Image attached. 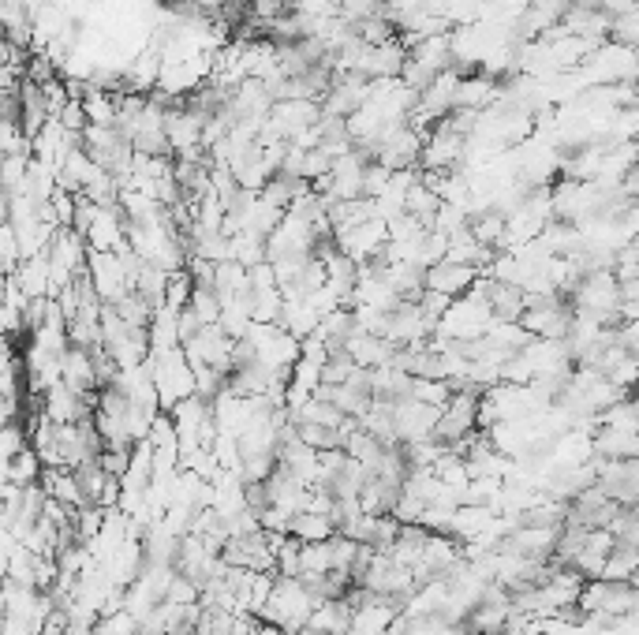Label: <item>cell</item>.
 <instances>
[{"label": "cell", "instance_id": "6da1fadb", "mask_svg": "<svg viewBox=\"0 0 639 635\" xmlns=\"http://www.w3.org/2000/svg\"><path fill=\"white\" fill-rule=\"evenodd\" d=\"M314 606L318 602L307 594V587L296 576H273L270 598H266V606L258 609L255 617L273 624V628H281L284 635H296L299 628H307V617H311Z\"/></svg>", "mask_w": 639, "mask_h": 635}, {"label": "cell", "instance_id": "7a4b0ae2", "mask_svg": "<svg viewBox=\"0 0 639 635\" xmlns=\"http://www.w3.org/2000/svg\"><path fill=\"white\" fill-rule=\"evenodd\" d=\"M639 594L636 583L625 579V583H610V579H587L583 591L576 594V609L580 617L587 613H606V617H625V613H636Z\"/></svg>", "mask_w": 639, "mask_h": 635}, {"label": "cell", "instance_id": "3957f363", "mask_svg": "<svg viewBox=\"0 0 639 635\" xmlns=\"http://www.w3.org/2000/svg\"><path fill=\"white\" fill-rule=\"evenodd\" d=\"M419 154H423V135L412 131L408 124H385L378 142H374V161L385 165L389 172L419 165Z\"/></svg>", "mask_w": 639, "mask_h": 635}, {"label": "cell", "instance_id": "277c9868", "mask_svg": "<svg viewBox=\"0 0 639 635\" xmlns=\"http://www.w3.org/2000/svg\"><path fill=\"white\" fill-rule=\"evenodd\" d=\"M221 561L228 568H243V572H273V550L266 531H251V535H232L221 546Z\"/></svg>", "mask_w": 639, "mask_h": 635}, {"label": "cell", "instance_id": "5b68a950", "mask_svg": "<svg viewBox=\"0 0 639 635\" xmlns=\"http://www.w3.org/2000/svg\"><path fill=\"white\" fill-rule=\"evenodd\" d=\"M86 277H90L101 303H116L120 296L131 292L128 273H124V266H120V258L113 251H86Z\"/></svg>", "mask_w": 639, "mask_h": 635}, {"label": "cell", "instance_id": "8992f818", "mask_svg": "<svg viewBox=\"0 0 639 635\" xmlns=\"http://www.w3.org/2000/svg\"><path fill=\"white\" fill-rule=\"evenodd\" d=\"M464 161V135H456L449 127L434 124L430 135L423 139V154H419V169L426 172H453Z\"/></svg>", "mask_w": 639, "mask_h": 635}, {"label": "cell", "instance_id": "52a82bcc", "mask_svg": "<svg viewBox=\"0 0 639 635\" xmlns=\"http://www.w3.org/2000/svg\"><path fill=\"white\" fill-rule=\"evenodd\" d=\"M385 221H378V217H370V221H363V225H352L344 228V232H337L333 236V247L344 254V258H352L355 266H363L367 258H378L385 247Z\"/></svg>", "mask_w": 639, "mask_h": 635}, {"label": "cell", "instance_id": "ba28073f", "mask_svg": "<svg viewBox=\"0 0 639 635\" xmlns=\"http://www.w3.org/2000/svg\"><path fill=\"white\" fill-rule=\"evenodd\" d=\"M404 60H408V49L400 45V38H393V42H382V45H367L355 71H359L363 79H397Z\"/></svg>", "mask_w": 639, "mask_h": 635}, {"label": "cell", "instance_id": "9c48e42d", "mask_svg": "<svg viewBox=\"0 0 639 635\" xmlns=\"http://www.w3.org/2000/svg\"><path fill=\"white\" fill-rule=\"evenodd\" d=\"M475 281H479V269L456 266V262H434V266L423 269V288L441 292V296H449V299L464 296Z\"/></svg>", "mask_w": 639, "mask_h": 635}, {"label": "cell", "instance_id": "30bf717a", "mask_svg": "<svg viewBox=\"0 0 639 635\" xmlns=\"http://www.w3.org/2000/svg\"><path fill=\"white\" fill-rule=\"evenodd\" d=\"M83 240L90 251H124L128 240H124V213L120 206H109V210H101L98 206V217L90 221V228L83 232Z\"/></svg>", "mask_w": 639, "mask_h": 635}, {"label": "cell", "instance_id": "8fae6325", "mask_svg": "<svg viewBox=\"0 0 639 635\" xmlns=\"http://www.w3.org/2000/svg\"><path fill=\"white\" fill-rule=\"evenodd\" d=\"M497 98V79H490V75H483V71H471V75H464L460 83H456L453 90V109H460V113H483V109H490ZM449 109V113H453Z\"/></svg>", "mask_w": 639, "mask_h": 635}, {"label": "cell", "instance_id": "7c38bea8", "mask_svg": "<svg viewBox=\"0 0 639 635\" xmlns=\"http://www.w3.org/2000/svg\"><path fill=\"white\" fill-rule=\"evenodd\" d=\"M60 381L79 396L98 393V374H94V363H90V352H86V348L68 344V348L60 352Z\"/></svg>", "mask_w": 639, "mask_h": 635}, {"label": "cell", "instance_id": "4fadbf2b", "mask_svg": "<svg viewBox=\"0 0 639 635\" xmlns=\"http://www.w3.org/2000/svg\"><path fill=\"white\" fill-rule=\"evenodd\" d=\"M344 355L352 359L355 367H385V363H393L397 344L385 337H370V333H352L344 340Z\"/></svg>", "mask_w": 639, "mask_h": 635}, {"label": "cell", "instance_id": "5bb4252c", "mask_svg": "<svg viewBox=\"0 0 639 635\" xmlns=\"http://www.w3.org/2000/svg\"><path fill=\"white\" fill-rule=\"evenodd\" d=\"M352 602L348 598H329V602H318L307 617V628L322 635H348L352 628Z\"/></svg>", "mask_w": 639, "mask_h": 635}, {"label": "cell", "instance_id": "9a60e30c", "mask_svg": "<svg viewBox=\"0 0 639 635\" xmlns=\"http://www.w3.org/2000/svg\"><path fill=\"white\" fill-rule=\"evenodd\" d=\"M483 296H486V303H490L494 322H516V318L524 314V292H520L516 284H501V281L483 277Z\"/></svg>", "mask_w": 639, "mask_h": 635}, {"label": "cell", "instance_id": "2e32d148", "mask_svg": "<svg viewBox=\"0 0 639 635\" xmlns=\"http://www.w3.org/2000/svg\"><path fill=\"white\" fill-rule=\"evenodd\" d=\"M591 452L602 460H636L639 438L628 430H610V426H598L591 434Z\"/></svg>", "mask_w": 639, "mask_h": 635}, {"label": "cell", "instance_id": "e0dca14e", "mask_svg": "<svg viewBox=\"0 0 639 635\" xmlns=\"http://www.w3.org/2000/svg\"><path fill=\"white\" fill-rule=\"evenodd\" d=\"M12 277L19 281V288L27 292V299L49 296V254L38 251V254H30V258H19Z\"/></svg>", "mask_w": 639, "mask_h": 635}, {"label": "cell", "instance_id": "ac0fdd59", "mask_svg": "<svg viewBox=\"0 0 639 635\" xmlns=\"http://www.w3.org/2000/svg\"><path fill=\"white\" fill-rule=\"evenodd\" d=\"M397 497H400V486L370 475V479L359 486V497H355V501H359V508H363L367 516H389L393 505H397Z\"/></svg>", "mask_w": 639, "mask_h": 635}, {"label": "cell", "instance_id": "d6986e66", "mask_svg": "<svg viewBox=\"0 0 639 635\" xmlns=\"http://www.w3.org/2000/svg\"><path fill=\"white\" fill-rule=\"evenodd\" d=\"M408 60H412V64H419L426 75H438V71H445L449 64H453V57H449V34H434V38L415 42L412 49H408Z\"/></svg>", "mask_w": 639, "mask_h": 635}, {"label": "cell", "instance_id": "ffe728a7", "mask_svg": "<svg viewBox=\"0 0 639 635\" xmlns=\"http://www.w3.org/2000/svg\"><path fill=\"white\" fill-rule=\"evenodd\" d=\"M53 191H57V169H53V165H42V161H34V157H30L27 176H23V184H19V195H27L34 206H42V202H49V198H53Z\"/></svg>", "mask_w": 639, "mask_h": 635}, {"label": "cell", "instance_id": "44dd1931", "mask_svg": "<svg viewBox=\"0 0 639 635\" xmlns=\"http://www.w3.org/2000/svg\"><path fill=\"white\" fill-rule=\"evenodd\" d=\"M636 565H639L636 546H617V542H613V550L606 553V561H602V576L598 579H610V583L632 579V583H636Z\"/></svg>", "mask_w": 639, "mask_h": 635}, {"label": "cell", "instance_id": "7402d4cb", "mask_svg": "<svg viewBox=\"0 0 639 635\" xmlns=\"http://www.w3.org/2000/svg\"><path fill=\"white\" fill-rule=\"evenodd\" d=\"M441 198L430 191V187H423L419 180H415L412 187H408V195H404V213H412L415 221L430 232V221H434V213H438Z\"/></svg>", "mask_w": 639, "mask_h": 635}, {"label": "cell", "instance_id": "603a6c76", "mask_svg": "<svg viewBox=\"0 0 639 635\" xmlns=\"http://www.w3.org/2000/svg\"><path fill=\"white\" fill-rule=\"evenodd\" d=\"M288 535L299 538V542H326L333 535V523H329V516H318V512H296L288 520Z\"/></svg>", "mask_w": 639, "mask_h": 635}, {"label": "cell", "instance_id": "cb8c5ba5", "mask_svg": "<svg viewBox=\"0 0 639 635\" xmlns=\"http://www.w3.org/2000/svg\"><path fill=\"white\" fill-rule=\"evenodd\" d=\"M213 292H217L221 303L247 292V269H243L240 262H217V266H213Z\"/></svg>", "mask_w": 639, "mask_h": 635}, {"label": "cell", "instance_id": "d4e9b609", "mask_svg": "<svg viewBox=\"0 0 639 635\" xmlns=\"http://www.w3.org/2000/svg\"><path fill=\"white\" fill-rule=\"evenodd\" d=\"M344 452L352 456L355 464H363L374 475V467H378V460H382L385 445L378 438H370L367 430H355V434H348V441H344Z\"/></svg>", "mask_w": 639, "mask_h": 635}, {"label": "cell", "instance_id": "484cf974", "mask_svg": "<svg viewBox=\"0 0 639 635\" xmlns=\"http://www.w3.org/2000/svg\"><path fill=\"white\" fill-rule=\"evenodd\" d=\"M116 311V318L128 325V329H146L150 318H154V307L139 296V292H128V296H120L116 303H109Z\"/></svg>", "mask_w": 639, "mask_h": 635}, {"label": "cell", "instance_id": "4316f807", "mask_svg": "<svg viewBox=\"0 0 639 635\" xmlns=\"http://www.w3.org/2000/svg\"><path fill=\"white\" fill-rule=\"evenodd\" d=\"M228 258L240 262L243 269H251L255 262H266V240H258L251 232H236V236H228Z\"/></svg>", "mask_w": 639, "mask_h": 635}, {"label": "cell", "instance_id": "83f0119b", "mask_svg": "<svg viewBox=\"0 0 639 635\" xmlns=\"http://www.w3.org/2000/svg\"><path fill=\"white\" fill-rule=\"evenodd\" d=\"M79 101H83L86 124H98V127H113L116 124V98H113V94H101V90H86Z\"/></svg>", "mask_w": 639, "mask_h": 635}, {"label": "cell", "instance_id": "f1b7e54d", "mask_svg": "<svg viewBox=\"0 0 639 635\" xmlns=\"http://www.w3.org/2000/svg\"><path fill=\"white\" fill-rule=\"evenodd\" d=\"M296 434H299V441L314 452L344 449V441H348L341 430H329V426H318V423H296Z\"/></svg>", "mask_w": 639, "mask_h": 635}, {"label": "cell", "instance_id": "f546056e", "mask_svg": "<svg viewBox=\"0 0 639 635\" xmlns=\"http://www.w3.org/2000/svg\"><path fill=\"white\" fill-rule=\"evenodd\" d=\"M38 475H42V460H38V452L30 449V445L8 460V482H15V486H34Z\"/></svg>", "mask_w": 639, "mask_h": 635}, {"label": "cell", "instance_id": "4dcf8cb0", "mask_svg": "<svg viewBox=\"0 0 639 635\" xmlns=\"http://www.w3.org/2000/svg\"><path fill=\"white\" fill-rule=\"evenodd\" d=\"M468 232L479 243H483V247L497 251V243H501V232H505V217H501L497 210H486V213H479V217H471Z\"/></svg>", "mask_w": 639, "mask_h": 635}, {"label": "cell", "instance_id": "1f68e13d", "mask_svg": "<svg viewBox=\"0 0 639 635\" xmlns=\"http://www.w3.org/2000/svg\"><path fill=\"white\" fill-rule=\"evenodd\" d=\"M281 288H266V292H251V322L277 325L281 318Z\"/></svg>", "mask_w": 639, "mask_h": 635}, {"label": "cell", "instance_id": "d6a6232c", "mask_svg": "<svg viewBox=\"0 0 639 635\" xmlns=\"http://www.w3.org/2000/svg\"><path fill=\"white\" fill-rule=\"evenodd\" d=\"M408 396H412V400H419V404L441 408V404H449L453 389H449V381H441V378H412V389H408Z\"/></svg>", "mask_w": 639, "mask_h": 635}, {"label": "cell", "instance_id": "836d02e7", "mask_svg": "<svg viewBox=\"0 0 639 635\" xmlns=\"http://www.w3.org/2000/svg\"><path fill=\"white\" fill-rule=\"evenodd\" d=\"M606 42L613 45H625V49H636L639 45V12H621V15H610V34H606Z\"/></svg>", "mask_w": 639, "mask_h": 635}, {"label": "cell", "instance_id": "e575fe53", "mask_svg": "<svg viewBox=\"0 0 639 635\" xmlns=\"http://www.w3.org/2000/svg\"><path fill=\"white\" fill-rule=\"evenodd\" d=\"M187 307L195 311V318H199L202 325L221 322V299H217L213 288H195V284H191V299H187Z\"/></svg>", "mask_w": 639, "mask_h": 635}, {"label": "cell", "instance_id": "d590c367", "mask_svg": "<svg viewBox=\"0 0 639 635\" xmlns=\"http://www.w3.org/2000/svg\"><path fill=\"white\" fill-rule=\"evenodd\" d=\"M27 165H30V154H27V150L0 157V187H4V195H12V191H19V184H23V176H27Z\"/></svg>", "mask_w": 639, "mask_h": 635}, {"label": "cell", "instance_id": "8d00e7d4", "mask_svg": "<svg viewBox=\"0 0 639 635\" xmlns=\"http://www.w3.org/2000/svg\"><path fill=\"white\" fill-rule=\"evenodd\" d=\"M598 426H610V430H628V434H639L636 404H632V400H621V404H613V408L598 411Z\"/></svg>", "mask_w": 639, "mask_h": 635}, {"label": "cell", "instance_id": "74e56055", "mask_svg": "<svg viewBox=\"0 0 639 635\" xmlns=\"http://www.w3.org/2000/svg\"><path fill=\"white\" fill-rule=\"evenodd\" d=\"M460 228H468V213L453 206V202H441L438 213H434V221H430V232H441V236H453Z\"/></svg>", "mask_w": 639, "mask_h": 635}, {"label": "cell", "instance_id": "f35d334b", "mask_svg": "<svg viewBox=\"0 0 639 635\" xmlns=\"http://www.w3.org/2000/svg\"><path fill=\"white\" fill-rule=\"evenodd\" d=\"M187 299H191V277H187V269H176V273H169V281H165V307L184 311Z\"/></svg>", "mask_w": 639, "mask_h": 635}, {"label": "cell", "instance_id": "ab89813d", "mask_svg": "<svg viewBox=\"0 0 639 635\" xmlns=\"http://www.w3.org/2000/svg\"><path fill=\"white\" fill-rule=\"evenodd\" d=\"M161 602H172V606H191V602H199V583H191L187 576H176L169 579V591H165V598Z\"/></svg>", "mask_w": 639, "mask_h": 635}, {"label": "cell", "instance_id": "60d3db41", "mask_svg": "<svg viewBox=\"0 0 639 635\" xmlns=\"http://www.w3.org/2000/svg\"><path fill=\"white\" fill-rule=\"evenodd\" d=\"M389 176L393 172L385 169V165H378V161H370L367 169L359 172V184H363V198H378L385 191V184H389Z\"/></svg>", "mask_w": 639, "mask_h": 635}, {"label": "cell", "instance_id": "b9f144b4", "mask_svg": "<svg viewBox=\"0 0 639 635\" xmlns=\"http://www.w3.org/2000/svg\"><path fill=\"white\" fill-rule=\"evenodd\" d=\"M68 86H64V79H49V83H42V105H45V116H60V109L68 105Z\"/></svg>", "mask_w": 639, "mask_h": 635}, {"label": "cell", "instance_id": "7bdbcfd3", "mask_svg": "<svg viewBox=\"0 0 639 635\" xmlns=\"http://www.w3.org/2000/svg\"><path fill=\"white\" fill-rule=\"evenodd\" d=\"M19 449H27V430L19 423L0 426V460H12Z\"/></svg>", "mask_w": 639, "mask_h": 635}, {"label": "cell", "instance_id": "ee69618b", "mask_svg": "<svg viewBox=\"0 0 639 635\" xmlns=\"http://www.w3.org/2000/svg\"><path fill=\"white\" fill-rule=\"evenodd\" d=\"M329 161H333V157H329L322 146H318V150H307V157H303V180L314 184L318 176H329Z\"/></svg>", "mask_w": 639, "mask_h": 635}, {"label": "cell", "instance_id": "f6af8a7d", "mask_svg": "<svg viewBox=\"0 0 639 635\" xmlns=\"http://www.w3.org/2000/svg\"><path fill=\"white\" fill-rule=\"evenodd\" d=\"M53 120H60V124L68 127V131H75V135H83V127H86V113H83V101L79 98H71L64 109H60V116H53Z\"/></svg>", "mask_w": 639, "mask_h": 635}, {"label": "cell", "instance_id": "bcb514c9", "mask_svg": "<svg viewBox=\"0 0 639 635\" xmlns=\"http://www.w3.org/2000/svg\"><path fill=\"white\" fill-rule=\"evenodd\" d=\"M247 288H251V292H266V288H277V277H273L270 262H255V266L247 269Z\"/></svg>", "mask_w": 639, "mask_h": 635}, {"label": "cell", "instance_id": "7dc6e473", "mask_svg": "<svg viewBox=\"0 0 639 635\" xmlns=\"http://www.w3.org/2000/svg\"><path fill=\"white\" fill-rule=\"evenodd\" d=\"M128 452L124 449H101V456H98L101 471H105V475H113V479H120V475L128 471Z\"/></svg>", "mask_w": 639, "mask_h": 635}, {"label": "cell", "instance_id": "c3c4849f", "mask_svg": "<svg viewBox=\"0 0 639 635\" xmlns=\"http://www.w3.org/2000/svg\"><path fill=\"white\" fill-rule=\"evenodd\" d=\"M199 329H202V322L195 318V311H191V307H184V311H176V337H180V344L195 337Z\"/></svg>", "mask_w": 639, "mask_h": 635}, {"label": "cell", "instance_id": "681fc988", "mask_svg": "<svg viewBox=\"0 0 639 635\" xmlns=\"http://www.w3.org/2000/svg\"><path fill=\"white\" fill-rule=\"evenodd\" d=\"M595 8L598 12H606V15H621V12H632V8H636V0H595Z\"/></svg>", "mask_w": 639, "mask_h": 635}, {"label": "cell", "instance_id": "f907efd6", "mask_svg": "<svg viewBox=\"0 0 639 635\" xmlns=\"http://www.w3.org/2000/svg\"><path fill=\"white\" fill-rule=\"evenodd\" d=\"M251 635H284V632H281V628H273V624H266V621H258Z\"/></svg>", "mask_w": 639, "mask_h": 635}, {"label": "cell", "instance_id": "816d5d0a", "mask_svg": "<svg viewBox=\"0 0 639 635\" xmlns=\"http://www.w3.org/2000/svg\"><path fill=\"white\" fill-rule=\"evenodd\" d=\"M8 221V198H0V225Z\"/></svg>", "mask_w": 639, "mask_h": 635}, {"label": "cell", "instance_id": "f5cc1de1", "mask_svg": "<svg viewBox=\"0 0 639 635\" xmlns=\"http://www.w3.org/2000/svg\"><path fill=\"white\" fill-rule=\"evenodd\" d=\"M131 635H142V632H131Z\"/></svg>", "mask_w": 639, "mask_h": 635}]
</instances>
